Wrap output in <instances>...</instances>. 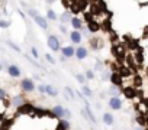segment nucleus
<instances>
[{
  "label": "nucleus",
  "instance_id": "obj_41",
  "mask_svg": "<svg viewBox=\"0 0 148 130\" xmlns=\"http://www.w3.org/2000/svg\"><path fill=\"white\" fill-rule=\"evenodd\" d=\"M28 13L32 16V18H35V16H38V12L35 10V9H28Z\"/></svg>",
  "mask_w": 148,
  "mask_h": 130
},
{
  "label": "nucleus",
  "instance_id": "obj_48",
  "mask_svg": "<svg viewBox=\"0 0 148 130\" xmlns=\"http://www.w3.org/2000/svg\"><path fill=\"white\" fill-rule=\"evenodd\" d=\"M45 2H47V3H55L57 0H45Z\"/></svg>",
  "mask_w": 148,
  "mask_h": 130
},
{
  "label": "nucleus",
  "instance_id": "obj_11",
  "mask_svg": "<svg viewBox=\"0 0 148 130\" xmlns=\"http://www.w3.org/2000/svg\"><path fill=\"white\" fill-rule=\"evenodd\" d=\"M84 110H86V113H87V117H89V120L93 123V124H97V118H96V116H95V113H93V110H92V107H90V104H89V101L87 103H84Z\"/></svg>",
  "mask_w": 148,
  "mask_h": 130
},
{
  "label": "nucleus",
  "instance_id": "obj_18",
  "mask_svg": "<svg viewBox=\"0 0 148 130\" xmlns=\"http://www.w3.org/2000/svg\"><path fill=\"white\" fill-rule=\"evenodd\" d=\"M103 123L106 124V126H112L113 123H115V117H113V114L112 113H109V111H106V113H103Z\"/></svg>",
  "mask_w": 148,
  "mask_h": 130
},
{
  "label": "nucleus",
  "instance_id": "obj_47",
  "mask_svg": "<svg viewBox=\"0 0 148 130\" xmlns=\"http://www.w3.org/2000/svg\"><path fill=\"white\" fill-rule=\"evenodd\" d=\"M99 2H103V0H90V3H99Z\"/></svg>",
  "mask_w": 148,
  "mask_h": 130
},
{
  "label": "nucleus",
  "instance_id": "obj_42",
  "mask_svg": "<svg viewBox=\"0 0 148 130\" xmlns=\"http://www.w3.org/2000/svg\"><path fill=\"white\" fill-rule=\"evenodd\" d=\"M6 98V91L3 88H0V100H5Z\"/></svg>",
  "mask_w": 148,
  "mask_h": 130
},
{
  "label": "nucleus",
  "instance_id": "obj_25",
  "mask_svg": "<svg viewBox=\"0 0 148 130\" xmlns=\"http://www.w3.org/2000/svg\"><path fill=\"white\" fill-rule=\"evenodd\" d=\"M82 93H83L84 97H89V98L93 97V91H92V88L87 87V85H83V87H82Z\"/></svg>",
  "mask_w": 148,
  "mask_h": 130
},
{
  "label": "nucleus",
  "instance_id": "obj_23",
  "mask_svg": "<svg viewBox=\"0 0 148 130\" xmlns=\"http://www.w3.org/2000/svg\"><path fill=\"white\" fill-rule=\"evenodd\" d=\"M83 19H84V22H86V23H90V22H93V20H95V15H93L90 10H87V12H84V13H83Z\"/></svg>",
  "mask_w": 148,
  "mask_h": 130
},
{
  "label": "nucleus",
  "instance_id": "obj_27",
  "mask_svg": "<svg viewBox=\"0 0 148 130\" xmlns=\"http://www.w3.org/2000/svg\"><path fill=\"white\" fill-rule=\"evenodd\" d=\"M141 85H142V77H141L139 74H135V75H134V87H135V88H136V87L139 88Z\"/></svg>",
  "mask_w": 148,
  "mask_h": 130
},
{
  "label": "nucleus",
  "instance_id": "obj_29",
  "mask_svg": "<svg viewBox=\"0 0 148 130\" xmlns=\"http://www.w3.org/2000/svg\"><path fill=\"white\" fill-rule=\"evenodd\" d=\"M47 18L49 19V20H57L58 18H57V13L52 10V9H48L47 10Z\"/></svg>",
  "mask_w": 148,
  "mask_h": 130
},
{
  "label": "nucleus",
  "instance_id": "obj_20",
  "mask_svg": "<svg viewBox=\"0 0 148 130\" xmlns=\"http://www.w3.org/2000/svg\"><path fill=\"white\" fill-rule=\"evenodd\" d=\"M8 71H9V75H10V77H13V78L21 77V70L16 67V65H9Z\"/></svg>",
  "mask_w": 148,
  "mask_h": 130
},
{
  "label": "nucleus",
  "instance_id": "obj_3",
  "mask_svg": "<svg viewBox=\"0 0 148 130\" xmlns=\"http://www.w3.org/2000/svg\"><path fill=\"white\" fill-rule=\"evenodd\" d=\"M21 88L25 93H32V91H35L36 87H35V84H34V81L31 78H23L22 83H21Z\"/></svg>",
  "mask_w": 148,
  "mask_h": 130
},
{
  "label": "nucleus",
  "instance_id": "obj_13",
  "mask_svg": "<svg viewBox=\"0 0 148 130\" xmlns=\"http://www.w3.org/2000/svg\"><path fill=\"white\" fill-rule=\"evenodd\" d=\"M61 53L65 58H71V56H76V49H74L73 46H62L61 48Z\"/></svg>",
  "mask_w": 148,
  "mask_h": 130
},
{
  "label": "nucleus",
  "instance_id": "obj_21",
  "mask_svg": "<svg viewBox=\"0 0 148 130\" xmlns=\"http://www.w3.org/2000/svg\"><path fill=\"white\" fill-rule=\"evenodd\" d=\"M135 61H136V64H139V65H142L144 64V51H142V48L139 46L136 51H135Z\"/></svg>",
  "mask_w": 148,
  "mask_h": 130
},
{
  "label": "nucleus",
  "instance_id": "obj_35",
  "mask_svg": "<svg viewBox=\"0 0 148 130\" xmlns=\"http://www.w3.org/2000/svg\"><path fill=\"white\" fill-rule=\"evenodd\" d=\"M6 43H8V45H9V46H10V48H12V49H15V51H16V52H21V48H19V46H18V45H15V43H13V42H10V41H8V42H6Z\"/></svg>",
  "mask_w": 148,
  "mask_h": 130
},
{
  "label": "nucleus",
  "instance_id": "obj_51",
  "mask_svg": "<svg viewBox=\"0 0 148 130\" xmlns=\"http://www.w3.org/2000/svg\"><path fill=\"white\" fill-rule=\"evenodd\" d=\"M0 70H2V65H0Z\"/></svg>",
  "mask_w": 148,
  "mask_h": 130
},
{
  "label": "nucleus",
  "instance_id": "obj_9",
  "mask_svg": "<svg viewBox=\"0 0 148 130\" xmlns=\"http://www.w3.org/2000/svg\"><path fill=\"white\" fill-rule=\"evenodd\" d=\"M118 72L121 74V77L125 80V78H129V77H134L132 75V70L128 67V65H119V70Z\"/></svg>",
  "mask_w": 148,
  "mask_h": 130
},
{
  "label": "nucleus",
  "instance_id": "obj_26",
  "mask_svg": "<svg viewBox=\"0 0 148 130\" xmlns=\"http://www.w3.org/2000/svg\"><path fill=\"white\" fill-rule=\"evenodd\" d=\"M23 104H25V98H23L22 95H18V97L13 98V106H16L18 108H19L21 106H23Z\"/></svg>",
  "mask_w": 148,
  "mask_h": 130
},
{
  "label": "nucleus",
  "instance_id": "obj_43",
  "mask_svg": "<svg viewBox=\"0 0 148 130\" xmlns=\"http://www.w3.org/2000/svg\"><path fill=\"white\" fill-rule=\"evenodd\" d=\"M60 30H61L62 33H67V26H65V25H61V26H60Z\"/></svg>",
  "mask_w": 148,
  "mask_h": 130
},
{
  "label": "nucleus",
  "instance_id": "obj_49",
  "mask_svg": "<svg viewBox=\"0 0 148 130\" xmlns=\"http://www.w3.org/2000/svg\"><path fill=\"white\" fill-rule=\"evenodd\" d=\"M144 130H148V127H145V129H144Z\"/></svg>",
  "mask_w": 148,
  "mask_h": 130
},
{
  "label": "nucleus",
  "instance_id": "obj_45",
  "mask_svg": "<svg viewBox=\"0 0 148 130\" xmlns=\"http://www.w3.org/2000/svg\"><path fill=\"white\" fill-rule=\"evenodd\" d=\"M147 35H148V26L144 28V36H147Z\"/></svg>",
  "mask_w": 148,
  "mask_h": 130
},
{
  "label": "nucleus",
  "instance_id": "obj_2",
  "mask_svg": "<svg viewBox=\"0 0 148 130\" xmlns=\"http://www.w3.org/2000/svg\"><path fill=\"white\" fill-rule=\"evenodd\" d=\"M89 45H90V48H92L93 51H100V49H103V46H105V41H103L102 38H99V36H95V38H90Z\"/></svg>",
  "mask_w": 148,
  "mask_h": 130
},
{
  "label": "nucleus",
  "instance_id": "obj_5",
  "mask_svg": "<svg viewBox=\"0 0 148 130\" xmlns=\"http://www.w3.org/2000/svg\"><path fill=\"white\" fill-rule=\"evenodd\" d=\"M109 107H110L112 110L118 111V110H122L123 103H122V100H121L119 97H110V98H109Z\"/></svg>",
  "mask_w": 148,
  "mask_h": 130
},
{
  "label": "nucleus",
  "instance_id": "obj_46",
  "mask_svg": "<svg viewBox=\"0 0 148 130\" xmlns=\"http://www.w3.org/2000/svg\"><path fill=\"white\" fill-rule=\"evenodd\" d=\"M132 130H144V129H142V127H141V126H135V127H134V129H132Z\"/></svg>",
  "mask_w": 148,
  "mask_h": 130
},
{
  "label": "nucleus",
  "instance_id": "obj_33",
  "mask_svg": "<svg viewBox=\"0 0 148 130\" xmlns=\"http://www.w3.org/2000/svg\"><path fill=\"white\" fill-rule=\"evenodd\" d=\"M76 80H77L80 84L84 85V83H86V75H83V74H76Z\"/></svg>",
  "mask_w": 148,
  "mask_h": 130
},
{
  "label": "nucleus",
  "instance_id": "obj_36",
  "mask_svg": "<svg viewBox=\"0 0 148 130\" xmlns=\"http://www.w3.org/2000/svg\"><path fill=\"white\" fill-rule=\"evenodd\" d=\"M93 78H95V71H92V70L86 71V80H93Z\"/></svg>",
  "mask_w": 148,
  "mask_h": 130
},
{
  "label": "nucleus",
  "instance_id": "obj_19",
  "mask_svg": "<svg viewBox=\"0 0 148 130\" xmlns=\"http://www.w3.org/2000/svg\"><path fill=\"white\" fill-rule=\"evenodd\" d=\"M77 6H79L80 12L84 13V12L89 10L87 7H90V0H77Z\"/></svg>",
  "mask_w": 148,
  "mask_h": 130
},
{
  "label": "nucleus",
  "instance_id": "obj_17",
  "mask_svg": "<svg viewBox=\"0 0 148 130\" xmlns=\"http://www.w3.org/2000/svg\"><path fill=\"white\" fill-rule=\"evenodd\" d=\"M34 20H35V23H36L41 29H44V30H47V29H48V23H47V20H45L42 16H39V15H38V16H35V18H34Z\"/></svg>",
  "mask_w": 148,
  "mask_h": 130
},
{
  "label": "nucleus",
  "instance_id": "obj_44",
  "mask_svg": "<svg viewBox=\"0 0 148 130\" xmlns=\"http://www.w3.org/2000/svg\"><path fill=\"white\" fill-rule=\"evenodd\" d=\"M70 117H71V111L68 108H65V117L64 118H70Z\"/></svg>",
  "mask_w": 148,
  "mask_h": 130
},
{
  "label": "nucleus",
  "instance_id": "obj_8",
  "mask_svg": "<svg viewBox=\"0 0 148 130\" xmlns=\"http://www.w3.org/2000/svg\"><path fill=\"white\" fill-rule=\"evenodd\" d=\"M110 83H112V85L113 87H122V84H123V78L121 77V74L119 72H112V75H110V80H109Z\"/></svg>",
  "mask_w": 148,
  "mask_h": 130
},
{
  "label": "nucleus",
  "instance_id": "obj_1",
  "mask_svg": "<svg viewBox=\"0 0 148 130\" xmlns=\"http://www.w3.org/2000/svg\"><path fill=\"white\" fill-rule=\"evenodd\" d=\"M47 43H48V46H49V49H51V51H54V52L61 51L60 41H58V38H57L55 35H49V36H48V39H47Z\"/></svg>",
  "mask_w": 148,
  "mask_h": 130
},
{
  "label": "nucleus",
  "instance_id": "obj_39",
  "mask_svg": "<svg viewBox=\"0 0 148 130\" xmlns=\"http://www.w3.org/2000/svg\"><path fill=\"white\" fill-rule=\"evenodd\" d=\"M38 91H39L41 94H45V93H47V85H42V84H41V85L38 87Z\"/></svg>",
  "mask_w": 148,
  "mask_h": 130
},
{
  "label": "nucleus",
  "instance_id": "obj_38",
  "mask_svg": "<svg viewBox=\"0 0 148 130\" xmlns=\"http://www.w3.org/2000/svg\"><path fill=\"white\" fill-rule=\"evenodd\" d=\"M102 65H103V64H102L100 61H97L96 65H95V70H96V71H103V67H102Z\"/></svg>",
  "mask_w": 148,
  "mask_h": 130
},
{
  "label": "nucleus",
  "instance_id": "obj_50",
  "mask_svg": "<svg viewBox=\"0 0 148 130\" xmlns=\"http://www.w3.org/2000/svg\"><path fill=\"white\" fill-rule=\"evenodd\" d=\"M147 74H148V68H147Z\"/></svg>",
  "mask_w": 148,
  "mask_h": 130
},
{
  "label": "nucleus",
  "instance_id": "obj_28",
  "mask_svg": "<svg viewBox=\"0 0 148 130\" xmlns=\"http://www.w3.org/2000/svg\"><path fill=\"white\" fill-rule=\"evenodd\" d=\"M68 10H70L74 16H77L79 13H82V12H80V9H79V6H77V3H73V5L70 6V9H68Z\"/></svg>",
  "mask_w": 148,
  "mask_h": 130
},
{
  "label": "nucleus",
  "instance_id": "obj_32",
  "mask_svg": "<svg viewBox=\"0 0 148 130\" xmlns=\"http://www.w3.org/2000/svg\"><path fill=\"white\" fill-rule=\"evenodd\" d=\"M109 94H110V97H119L121 91L118 90V87H112V88L109 90Z\"/></svg>",
  "mask_w": 148,
  "mask_h": 130
},
{
  "label": "nucleus",
  "instance_id": "obj_14",
  "mask_svg": "<svg viewBox=\"0 0 148 130\" xmlns=\"http://www.w3.org/2000/svg\"><path fill=\"white\" fill-rule=\"evenodd\" d=\"M87 30H89V32H92V33H97V32H100V30H102L100 23H99V22L95 19L93 22L87 23Z\"/></svg>",
  "mask_w": 148,
  "mask_h": 130
},
{
  "label": "nucleus",
  "instance_id": "obj_24",
  "mask_svg": "<svg viewBox=\"0 0 148 130\" xmlns=\"http://www.w3.org/2000/svg\"><path fill=\"white\" fill-rule=\"evenodd\" d=\"M45 94H48L49 97H57V95H58V91H57L55 87H52V85H47V93H45Z\"/></svg>",
  "mask_w": 148,
  "mask_h": 130
},
{
  "label": "nucleus",
  "instance_id": "obj_22",
  "mask_svg": "<svg viewBox=\"0 0 148 130\" xmlns=\"http://www.w3.org/2000/svg\"><path fill=\"white\" fill-rule=\"evenodd\" d=\"M71 15H73V13H71L70 10H65V12H64V13H62V15L60 16V19H61V22H62V25H65V23H68V22H71V18H73Z\"/></svg>",
  "mask_w": 148,
  "mask_h": 130
},
{
  "label": "nucleus",
  "instance_id": "obj_16",
  "mask_svg": "<svg viewBox=\"0 0 148 130\" xmlns=\"http://www.w3.org/2000/svg\"><path fill=\"white\" fill-rule=\"evenodd\" d=\"M87 55H89V52H87V49L84 48V46H79L77 49H76V56H77V59H86L87 58Z\"/></svg>",
  "mask_w": 148,
  "mask_h": 130
},
{
  "label": "nucleus",
  "instance_id": "obj_15",
  "mask_svg": "<svg viewBox=\"0 0 148 130\" xmlns=\"http://www.w3.org/2000/svg\"><path fill=\"white\" fill-rule=\"evenodd\" d=\"M70 127H71L70 121H68L67 118H61V120L57 123V126H55V130H70Z\"/></svg>",
  "mask_w": 148,
  "mask_h": 130
},
{
  "label": "nucleus",
  "instance_id": "obj_34",
  "mask_svg": "<svg viewBox=\"0 0 148 130\" xmlns=\"http://www.w3.org/2000/svg\"><path fill=\"white\" fill-rule=\"evenodd\" d=\"M45 58H47V61H48L49 64H52V65H55V64H57V61L54 59V56H52L51 53H45Z\"/></svg>",
  "mask_w": 148,
  "mask_h": 130
},
{
  "label": "nucleus",
  "instance_id": "obj_6",
  "mask_svg": "<svg viewBox=\"0 0 148 130\" xmlns=\"http://www.w3.org/2000/svg\"><path fill=\"white\" fill-rule=\"evenodd\" d=\"M70 41L74 45H80V42L83 41V33L80 30H71L70 32Z\"/></svg>",
  "mask_w": 148,
  "mask_h": 130
},
{
  "label": "nucleus",
  "instance_id": "obj_30",
  "mask_svg": "<svg viewBox=\"0 0 148 130\" xmlns=\"http://www.w3.org/2000/svg\"><path fill=\"white\" fill-rule=\"evenodd\" d=\"M64 94H65V95H68V98H70V100H74V98H76V97H74L73 90H71L70 87H65V88H64Z\"/></svg>",
  "mask_w": 148,
  "mask_h": 130
},
{
  "label": "nucleus",
  "instance_id": "obj_37",
  "mask_svg": "<svg viewBox=\"0 0 148 130\" xmlns=\"http://www.w3.org/2000/svg\"><path fill=\"white\" fill-rule=\"evenodd\" d=\"M31 53H32V56H34L35 59H38V58H39V53H38V51H36V48H34V46L31 48Z\"/></svg>",
  "mask_w": 148,
  "mask_h": 130
},
{
  "label": "nucleus",
  "instance_id": "obj_12",
  "mask_svg": "<svg viewBox=\"0 0 148 130\" xmlns=\"http://www.w3.org/2000/svg\"><path fill=\"white\" fill-rule=\"evenodd\" d=\"M70 23H71V26L74 28V30H82V28H83V20H82L79 16H73Z\"/></svg>",
  "mask_w": 148,
  "mask_h": 130
},
{
  "label": "nucleus",
  "instance_id": "obj_7",
  "mask_svg": "<svg viewBox=\"0 0 148 130\" xmlns=\"http://www.w3.org/2000/svg\"><path fill=\"white\" fill-rule=\"evenodd\" d=\"M51 111L54 113V117H57V118H64L65 117V108L61 106V104H57V106H54L52 108H51Z\"/></svg>",
  "mask_w": 148,
  "mask_h": 130
},
{
  "label": "nucleus",
  "instance_id": "obj_10",
  "mask_svg": "<svg viewBox=\"0 0 148 130\" xmlns=\"http://www.w3.org/2000/svg\"><path fill=\"white\" fill-rule=\"evenodd\" d=\"M18 111H19L21 114H31V113L35 111V107H34L31 103H25L23 106H21V107L18 108Z\"/></svg>",
  "mask_w": 148,
  "mask_h": 130
},
{
  "label": "nucleus",
  "instance_id": "obj_40",
  "mask_svg": "<svg viewBox=\"0 0 148 130\" xmlns=\"http://www.w3.org/2000/svg\"><path fill=\"white\" fill-rule=\"evenodd\" d=\"M10 23L8 20H0V28H9Z\"/></svg>",
  "mask_w": 148,
  "mask_h": 130
},
{
  "label": "nucleus",
  "instance_id": "obj_31",
  "mask_svg": "<svg viewBox=\"0 0 148 130\" xmlns=\"http://www.w3.org/2000/svg\"><path fill=\"white\" fill-rule=\"evenodd\" d=\"M110 75H112V72H110V70H106V71H102V80H103V81H109V80H110Z\"/></svg>",
  "mask_w": 148,
  "mask_h": 130
},
{
  "label": "nucleus",
  "instance_id": "obj_4",
  "mask_svg": "<svg viewBox=\"0 0 148 130\" xmlns=\"http://www.w3.org/2000/svg\"><path fill=\"white\" fill-rule=\"evenodd\" d=\"M122 93H123V95H125L128 100H135V98L138 97V90H136L134 85L125 87V88L122 90Z\"/></svg>",
  "mask_w": 148,
  "mask_h": 130
}]
</instances>
